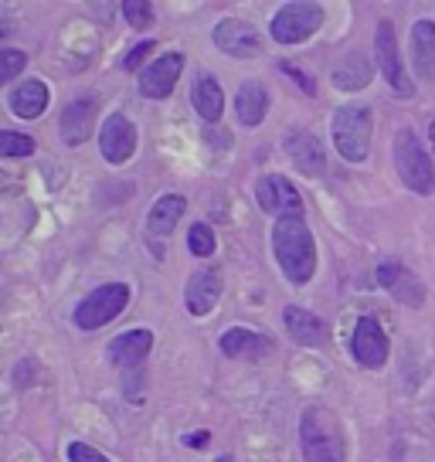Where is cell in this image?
<instances>
[{
  "instance_id": "1",
  "label": "cell",
  "mask_w": 435,
  "mask_h": 462,
  "mask_svg": "<svg viewBox=\"0 0 435 462\" xmlns=\"http://www.w3.org/2000/svg\"><path fill=\"white\" fill-rule=\"evenodd\" d=\"M273 252L282 275L290 279L292 286H306L313 273H317V242L313 231L300 215L276 217L273 225Z\"/></svg>"
},
{
  "instance_id": "2",
  "label": "cell",
  "mask_w": 435,
  "mask_h": 462,
  "mask_svg": "<svg viewBox=\"0 0 435 462\" xmlns=\"http://www.w3.org/2000/svg\"><path fill=\"white\" fill-rule=\"evenodd\" d=\"M300 446L306 462H344L347 456V439L344 425L330 408L310 404L300 419Z\"/></svg>"
},
{
  "instance_id": "3",
  "label": "cell",
  "mask_w": 435,
  "mask_h": 462,
  "mask_svg": "<svg viewBox=\"0 0 435 462\" xmlns=\"http://www.w3.org/2000/svg\"><path fill=\"white\" fill-rule=\"evenodd\" d=\"M330 133H334V146L337 153L350 163H364L367 153H371V133H375V116L367 106H340L334 113V123H330Z\"/></svg>"
},
{
  "instance_id": "4",
  "label": "cell",
  "mask_w": 435,
  "mask_h": 462,
  "mask_svg": "<svg viewBox=\"0 0 435 462\" xmlns=\"http://www.w3.org/2000/svg\"><path fill=\"white\" fill-rule=\"evenodd\" d=\"M394 167H398V177L408 190H415L421 198L435 194V167L415 130L394 133Z\"/></svg>"
},
{
  "instance_id": "5",
  "label": "cell",
  "mask_w": 435,
  "mask_h": 462,
  "mask_svg": "<svg viewBox=\"0 0 435 462\" xmlns=\"http://www.w3.org/2000/svg\"><path fill=\"white\" fill-rule=\"evenodd\" d=\"M130 303V286L126 282H106V286L92 289L82 303L75 306V327L79 330H99L109 319H116Z\"/></svg>"
},
{
  "instance_id": "6",
  "label": "cell",
  "mask_w": 435,
  "mask_h": 462,
  "mask_svg": "<svg viewBox=\"0 0 435 462\" xmlns=\"http://www.w3.org/2000/svg\"><path fill=\"white\" fill-rule=\"evenodd\" d=\"M375 58H377V69H381V75H384V82L392 86L394 96L412 99V96H415V82L408 79V69H405V61H402V51H398V34H394L392 21H377Z\"/></svg>"
},
{
  "instance_id": "7",
  "label": "cell",
  "mask_w": 435,
  "mask_h": 462,
  "mask_svg": "<svg viewBox=\"0 0 435 462\" xmlns=\"http://www.w3.org/2000/svg\"><path fill=\"white\" fill-rule=\"evenodd\" d=\"M323 24V7L310 4V0H296L279 7L273 17V38L279 44H303L306 38H313Z\"/></svg>"
},
{
  "instance_id": "8",
  "label": "cell",
  "mask_w": 435,
  "mask_h": 462,
  "mask_svg": "<svg viewBox=\"0 0 435 462\" xmlns=\"http://www.w3.org/2000/svg\"><path fill=\"white\" fill-rule=\"evenodd\" d=\"M255 201H259V208L265 215L303 217V198H300V190L292 188L282 173H262L259 180H255Z\"/></svg>"
},
{
  "instance_id": "9",
  "label": "cell",
  "mask_w": 435,
  "mask_h": 462,
  "mask_svg": "<svg viewBox=\"0 0 435 462\" xmlns=\"http://www.w3.org/2000/svg\"><path fill=\"white\" fill-rule=\"evenodd\" d=\"M377 286L384 289V292H392L394 300L408 310H421L425 306V286H421V279L408 265L402 262H381L377 265Z\"/></svg>"
},
{
  "instance_id": "10",
  "label": "cell",
  "mask_w": 435,
  "mask_h": 462,
  "mask_svg": "<svg viewBox=\"0 0 435 462\" xmlns=\"http://www.w3.org/2000/svg\"><path fill=\"white\" fill-rule=\"evenodd\" d=\"M350 350H354V361L361 367H384L388 361V333L377 323V317H361L357 327H354V337H350Z\"/></svg>"
},
{
  "instance_id": "11",
  "label": "cell",
  "mask_w": 435,
  "mask_h": 462,
  "mask_svg": "<svg viewBox=\"0 0 435 462\" xmlns=\"http://www.w3.org/2000/svg\"><path fill=\"white\" fill-rule=\"evenodd\" d=\"M136 140H140V133H136V126H133L123 113H113L106 123H102L99 150L113 167H123V163L136 153Z\"/></svg>"
},
{
  "instance_id": "12",
  "label": "cell",
  "mask_w": 435,
  "mask_h": 462,
  "mask_svg": "<svg viewBox=\"0 0 435 462\" xmlns=\"http://www.w3.org/2000/svg\"><path fill=\"white\" fill-rule=\"evenodd\" d=\"M211 38H215L218 51H225V55H232V58H255L262 51L259 31L252 28L248 21H242V17H225V21H218V28Z\"/></svg>"
},
{
  "instance_id": "13",
  "label": "cell",
  "mask_w": 435,
  "mask_h": 462,
  "mask_svg": "<svg viewBox=\"0 0 435 462\" xmlns=\"http://www.w3.org/2000/svg\"><path fill=\"white\" fill-rule=\"evenodd\" d=\"M180 72H184V55L180 51H167L153 65L143 69V75H140V92H143L146 99H167L174 92Z\"/></svg>"
},
{
  "instance_id": "14",
  "label": "cell",
  "mask_w": 435,
  "mask_h": 462,
  "mask_svg": "<svg viewBox=\"0 0 435 462\" xmlns=\"http://www.w3.org/2000/svg\"><path fill=\"white\" fill-rule=\"evenodd\" d=\"M221 300V273L218 269H201L190 275L188 289H184V306L190 317H208Z\"/></svg>"
},
{
  "instance_id": "15",
  "label": "cell",
  "mask_w": 435,
  "mask_h": 462,
  "mask_svg": "<svg viewBox=\"0 0 435 462\" xmlns=\"http://www.w3.org/2000/svg\"><path fill=\"white\" fill-rule=\"evenodd\" d=\"M282 146H286L290 160L300 167V173H306V177H319V173L327 171V153H323V146H319V140L313 133L292 130L290 136L282 140Z\"/></svg>"
},
{
  "instance_id": "16",
  "label": "cell",
  "mask_w": 435,
  "mask_h": 462,
  "mask_svg": "<svg viewBox=\"0 0 435 462\" xmlns=\"http://www.w3.org/2000/svg\"><path fill=\"white\" fill-rule=\"evenodd\" d=\"M92 123H96V99L86 96V99H72L61 113V140L69 146L86 143L92 136Z\"/></svg>"
},
{
  "instance_id": "17",
  "label": "cell",
  "mask_w": 435,
  "mask_h": 462,
  "mask_svg": "<svg viewBox=\"0 0 435 462\" xmlns=\"http://www.w3.org/2000/svg\"><path fill=\"white\" fill-rule=\"evenodd\" d=\"M221 354L225 357H252V361H259V357H269L273 354V340L269 337H262V333H252L245 327H235V330H225L221 333Z\"/></svg>"
},
{
  "instance_id": "18",
  "label": "cell",
  "mask_w": 435,
  "mask_h": 462,
  "mask_svg": "<svg viewBox=\"0 0 435 462\" xmlns=\"http://www.w3.org/2000/svg\"><path fill=\"white\" fill-rule=\"evenodd\" d=\"M150 350H153V333L130 330L109 344V361L116 367H136V364H143L150 357Z\"/></svg>"
},
{
  "instance_id": "19",
  "label": "cell",
  "mask_w": 435,
  "mask_h": 462,
  "mask_svg": "<svg viewBox=\"0 0 435 462\" xmlns=\"http://www.w3.org/2000/svg\"><path fill=\"white\" fill-rule=\"evenodd\" d=\"M7 106H11V113L17 119H38L48 109V86L42 79H24L21 86H14Z\"/></svg>"
},
{
  "instance_id": "20",
  "label": "cell",
  "mask_w": 435,
  "mask_h": 462,
  "mask_svg": "<svg viewBox=\"0 0 435 462\" xmlns=\"http://www.w3.org/2000/svg\"><path fill=\"white\" fill-rule=\"evenodd\" d=\"M282 323H286V333H290L292 340L303 346H317V344H323V337H327L323 319L313 317L303 306H286V310H282Z\"/></svg>"
},
{
  "instance_id": "21",
  "label": "cell",
  "mask_w": 435,
  "mask_h": 462,
  "mask_svg": "<svg viewBox=\"0 0 435 462\" xmlns=\"http://www.w3.org/2000/svg\"><path fill=\"white\" fill-rule=\"evenodd\" d=\"M190 102H194V109H198L204 123H218L221 119V113H225V92H221L215 75H198V82L190 88Z\"/></svg>"
},
{
  "instance_id": "22",
  "label": "cell",
  "mask_w": 435,
  "mask_h": 462,
  "mask_svg": "<svg viewBox=\"0 0 435 462\" xmlns=\"http://www.w3.org/2000/svg\"><path fill=\"white\" fill-rule=\"evenodd\" d=\"M184 211H188V201H184L180 194H163V198L153 201V208H150L146 228H150V235H157V238H167V235L177 228V221L184 217Z\"/></svg>"
},
{
  "instance_id": "23",
  "label": "cell",
  "mask_w": 435,
  "mask_h": 462,
  "mask_svg": "<svg viewBox=\"0 0 435 462\" xmlns=\"http://www.w3.org/2000/svg\"><path fill=\"white\" fill-rule=\"evenodd\" d=\"M412 55H415V69L425 82H435V21H415L412 28Z\"/></svg>"
},
{
  "instance_id": "24",
  "label": "cell",
  "mask_w": 435,
  "mask_h": 462,
  "mask_svg": "<svg viewBox=\"0 0 435 462\" xmlns=\"http://www.w3.org/2000/svg\"><path fill=\"white\" fill-rule=\"evenodd\" d=\"M235 113L245 126H259L265 113H269V92L259 82H245L235 96Z\"/></svg>"
},
{
  "instance_id": "25",
  "label": "cell",
  "mask_w": 435,
  "mask_h": 462,
  "mask_svg": "<svg viewBox=\"0 0 435 462\" xmlns=\"http://www.w3.org/2000/svg\"><path fill=\"white\" fill-rule=\"evenodd\" d=\"M371 82V65L364 55H350L344 58L334 69V86L344 88V92H354V88H364Z\"/></svg>"
},
{
  "instance_id": "26",
  "label": "cell",
  "mask_w": 435,
  "mask_h": 462,
  "mask_svg": "<svg viewBox=\"0 0 435 462\" xmlns=\"http://www.w3.org/2000/svg\"><path fill=\"white\" fill-rule=\"evenodd\" d=\"M34 153V140L24 133L0 130V157H31Z\"/></svg>"
},
{
  "instance_id": "27",
  "label": "cell",
  "mask_w": 435,
  "mask_h": 462,
  "mask_svg": "<svg viewBox=\"0 0 435 462\" xmlns=\"http://www.w3.org/2000/svg\"><path fill=\"white\" fill-rule=\"evenodd\" d=\"M188 248L190 255H198V259H208V255H215V231L208 228V225H190L188 231Z\"/></svg>"
},
{
  "instance_id": "28",
  "label": "cell",
  "mask_w": 435,
  "mask_h": 462,
  "mask_svg": "<svg viewBox=\"0 0 435 462\" xmlns=\"http://www.w3.org/2000/svg\"><path fill=\"white\" fill-rule=\"evenodd\" d=\"M24 65H28V55H24V51L4 48V51H0V86L11 82V79H17V75L24 72Z\"/></svg>"
},
{
  "instance_id": "29",
  "label": "cell",
  "mask_w": 435,
  "mask_h": 462,
  "mask_svg": "<svg viewBox=\"0 0 435 462\" xmlns=\"http://www.w3.org/2000/svg\"><path fill=\"white\" fill-rule=\"evenodd\" d=\"M123 14H126V21H130L133 28H150L153 24V4L130 0V4H123Z\"/></svg>"
},
{
  "instance_id": "30",
  "label": "cell",
  "mask_w": 435,
  "mask_h": 462,
  "mask_svg": "<svg viewBox=\"0 0 435 462\" xmlns=\"http://www.w3.org/2000/svg\"><path fill=\"white\" fill-rule=\"evenodd\" d=\"M69 459L72 462H109L99 448L88 446V442H72V446H69Z\"/></svg>"
},
{
  "instance_id": "31",
  "label": "cell",
  "mask_w": 435,
  "mask_h": 462,
  "mask_svg": "<svg viewBox=\"0 0 435 462\" xmlns=\"http://www.w3.org/2000/svg\"><path fill=\"white\" fill-rule=\"evenodd\" d=\"M153 48H157V44H153V42H140V44H136V48H133V51H130V55L123 58V69H126V72H136V65H143L146 55H150Z\"/></svg>"
},
{
  "instance_id": "32",
  "label": "cell",
  "mask_w": 435,
  "mask_h": 462,
  "mask_svg": "<svg viewBox=\"0 0 435 462\" xmlns=\"http://www.w3.org/2000/svg\"><path fill=\"white\" fill-rule=\"evenodd\" d=\"M279 69H282V72L290 75L292 82H296V86L303 88L306 96H313V92H317V82H313V79H310V75H306V72H300V69H296V65H290V61H282V65H279Z\"/></svg>"
},
{
  "instance_id": "33",
  "label": "cell",
  "mask_w": 435,
  "mask_h": 462,
  "mask_svg": "<svg viewBox=\"0 0 435 462\" xmlns=\"http://www.w3.org/2000/svg\"><path fill=\"white\" fill-rule=\"evenodd\" d=\"M184 442H188V446H204V442H208V432H201V435H194V439H184Z\"/></svg>"
},
{
  "instance_id": "34",
  "label": "cell",
  "mask_w": 435,
  "mask_h": 462,
  "mask_svg": "<svg viewBox=\"0 0 435 462\" xmlns=\"http://www.w3.org/2000/svg\"><path fill=\"white\" fill-rule=\"evenodd\" d=\"M429 136H432V150H435V123L429 126Z\"/></svg>"
},
{
  "instance_id": "35",
  "label": "cell",
  "mask_w": 435,
  "mask_h": 462,
  "mask_svg": "<svg viewBox=\"0 0 435 462\" xmlns=\"http://www.w3.org/2000/svg\"><path fill=\"white\" fill-rule=\"evenodd\" d=\"M0 303H4V296H0Z\"/></svg>"
}]
</instances>
